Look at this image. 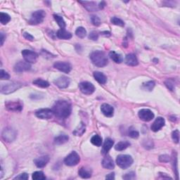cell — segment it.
Here are the masks:
<instances>
[{
  "mask_svg": "<svg viewBox=\"0 0 180 180\" xmlns=\"http://www.w3.org/2000/svg\"><path fill=\"white\" fill-rule=\"evenodd\" d=\"M32 84L34 85L37 86L38 87H41V88H47L48 87H49V83L46 80H44L42 79H38L35 80L33 82H32Z\"/></svg>",
  "mask_w": 180,
  "mask_h": 180,
  "instance_id": "obj_29",
  "label": "cell"
},
{
  "mask_svg": "<svg viewBox=\"0 0 180 180\" xmlns=\"http://www.w3.org/2000/svg\"><path fill=\"white\" fill-rule=\"evenodd\" d=\"M101 111L103 115L106 117H112L114 114V108L113 106L108 104V103H103L101 106Z\"/></svg>",
  "mask_w": 180,
  "mask_h": 180,
  "instance_id": "obj_18",
  "label": "cell"
},
{
  "mask_svg": "<svg viewBox=\"0 0 180 180\" xmlns=\"http://www.w3.org/2000/svg\"><path fill=\"white\" fill-rule=\"evenodd\" d=\"M116 163L122 169H127L132 165L133 158L129 155H119L116 158Z\"/></svg>",
  "mask_w": 180,
  "mask_h": 180,
  "instance_id": "obj_3",
  "label": "cell"
},
{
  "mask_svg": "<svg viewBox=\"0 0 180 180\" xmlns=\"http://www.w3.org/2000/svg\"><path fill=\"white\" fill-rule=\"evenodd\" d=\"M93 75L94 77L95 78V80L101 85H104L106 84V82H107V77H106V75L102 73L95 71L94 72Z\"/></svg>",
  "mask_w": 180,
  "mask_h": 180,
  "instance_id": "obj_22",
  "label": "cell"
},
{
  "mask_svg": "<svg viewBox=\"0 0 180 180\" xmlns=\"http://www.w3.org/2000/svg\"><path fill=\"white\" fill-rule=\"evenodd\" d=\"M57 36L61 40H69L72 37V34L65 29H60L57 32Z\"/></svg>",
  "mask_w": 180,
  "mask_h": 180,
  "instance_id": "obj_25",
  "label": "cell"
},
{
  "mask_svg": "<svg viewBox=\"0 0 180 180\" xmlns=\"http://www.w3.org/2000/svg\"><path fill=\"white\" fill-rule=\"evenodd\" d=\"M54 112H53L52 109L49 108H43L40 109V110L36 111L35 113V115L37 116L38 118L40 119H50L53 117L54 115Z\"/></svg>",
  "mask_w": 180,
  "mask_h": 180,
  "instance_id": "obj_11",
  "label": "cell"
},
{
  "mask_svg": "<svg viewBox=\"0 0 180 180\" xmlns=\"http://www.w3.org/2000/svg\"><path fill=\"white\" fill-rule=\"evenodd\" d=\"M136 177L135 175V173L133 172H129V173H127L125 174V175L123 177V178L124 179H127V180H129V179H134Z\"/></svg>",
  "mask_w": 180,
  "mask_h": 180,
  "instance_id": "obj_42",
  "label": "cell"
},
{
  "mask_svg": "<svg viewBox=\"0 0 180 180\" xmlns=\"http://www.w3.org/2000/svg\"><path fill=\"white\" fill-rule=\"evenodd\" d=\"M89 38L90 40H94V41H96V40H98V34L96 31H92L91 32L90 35H89Z\"/></svg>",
  "mask_w": 180,
  "mask_h": 180,
  "instance_id": "obj_43",
  "label": "cell"
},
{
  "mask_svg": "<svg viewBox=\"0 0 180 180\" xmlns=\"http://www.w3.org/2000/svg\"><path fill=\"white\" fill-rule=\"evenodd\" d=\"M23 37L25 39L29 40V41H33L34 40V37L32 35H30L28 32H24L23 33Z\"/></svg>",
  "mask_w": 180,
  "mask_h": 180,
  "instance_id": "obj_47",
  "label": "cell"
},
{
  "mask_svg": "<svg viewBox=\"0 0 180 180\" xmlns=\"http://www.w3.org/2000/svg\"><path fill=\"white\" fill-rule=\"evenodd\" d=\"M79 88L81 92L84 94L90 95L94 92L95 87L92 83L89 82H80L79 85Z\"/></svg>",
  "mask_w": 180,
  "mask_h": 180,
  "instance_id": "obj_9",
  "label": "cell"
},
{
  "mask_svg": "<svg viewBox=\"0 0 180 180\" xmlns=\"http://www.w3.org/2000/svg\"><path fill=\"white\" fill-rule=\"evenodd\" d=\"M106 6V2H100L99 5H98V9H103Z\"/></svg>",
  "mask_w": 180,
  "mask_h": 180,
  "instance_id": "obj_49",
  "label": "cell"
},
{
  "mask_svg": "<svg viewBox=\"0 0 180 180\" xmlns=\"http://www.w3.org/2000/svg\"><path fill=\"white\" fill-rule=\"evenodd\" d=\"M49 161V157L48 156H43L34 160V163L37 168H44Z\"/></svg>",
  "mask_w": 180,
  "mask_h": 180,
  "instance_id": "obj_17",
  "label": "cell"
},
{
  "mask_svg": "<svg viewBox=\"0 0 180 180\" xmlns=\"http://www.w3.org/2000/svg\"><path fill=\"white\" fill-rule=\"evenodd\" d=\"M86 131V126L84 123H81L80 124V125L77 127V128H75V130L73 132V134H74L75 136H80L84 134V133Z\"/></svg>",
  "mask_w": 180,
  "mask_h": 180,
  "instance_id": "obj_26",
  "label": "cell"
},
{
  "mask_svg": "<svg viewBox=\"0 0 180 180\" xmlns=\"http://www.w3.org/2000/svg\"><path fill=\"white\" fill-rule=\"evenodd\" d=\"M130 145V142H128V141H120V142H119L116 144L115 146V149L116 151H121L125 150V149L128 148Z\"/></svg>",
  "mask_w": 180,
  "mask_h": 180,
  "instance_id": "obj_30",
  "label": "cell"
},
{
  "mask_svg": "<svg viewBox=\"0 0 180 180\" xmlns=\"http://www.w3.org/2000/svg\"><path fill=\"white\" fill-rule=\"evenodd\" d=\"M106 178L107 179H115V173L112 172V173L109 174L106 177Z\"/></svg>",
  "mask_w": 180,
  "mask_h": 180,
  "instance_id": "obj_48",
  "label": "cell"
},
{
  "mask_svg": "<svg viewBox=\"0 0 180 180\" xmlns=\"http://www.w3.org/2000/svg\"><path fill=\"white\" fill-rule=\"evenodd\" d=\"M46 14L43 10H40V11H35L32 13L31 18L29 20V23L30 25H37L42 23L44 21Z\"/></svg>",
  "mask_w": 180,
  "mask_h": 180,
  "instance_id": "obj_5",
  "label": "cell"
},
{
  "mask_svg": "<svg viewBox=\"0 0 180 180\" xmlns=\"http://www.w3.org/2000/svg\"><path fill=\"white\" fill-rule=\"evenodd\" d=\"M91 21H92V24L95 26H98L101 24V21L97 16H95V15H93V16H91Z\"/></svg>",
  "mask_w": 180,
  "mask_h": 180,
  "instance_id": "obj_40",
  "label": "cell"
},
{
  "mask_svg": "<svg viewBox=\"0 0 180 180\" xmlns=\"http://www.w3.org/2000/svg\"><path fill=\"white\" fill-rule=\"evenodd\" d=\"M90 59L92 63L97 67H104L108 64V60L104 52L101 51H95L90 54Z\"/></svg>",
  "mask_w": 180,
  "mask_h": 180,
  "instance_id": "obj_2",
  "label": "cell"
},
{
  "mask_svg": "<svg viewBox=\"0 0 180 180\" xmlns=\"http://www.w3.org/2000/svg\"><path fill=\"white\" fill-rule=\"evenodd\" d=\"M31 69V65L29 63L25 61L18 62L14 66V71L16 73H23L25 71H28Z\"/></svg>",
  "mask_w": 180,
  "mask_h": 180,
  "instance_id": "obj_14",
  "label": "cell"
},
{
  "mask_svg": "<svg viewBox=\"0 0 180 180\" xmlns=\"http://www.w3.org/2000/svg\"><path fill=\"white\" fill-rule=\"evenodd\" d=\"M4 39H5V37H4V33H1V45L2 46L4 44Z\"/></svg>",
  "mask_w": 180,
  "mask_h": 180,
  "instance_id": "obj_51",
  "label": "cell"
},
{
  "mask_svg": "<svg viewBox=\"0 0 180 180\" xmlns=\"http://www.w3.org/2000/svg\"><path fill=\"white\" fill-rule=\"evenodd\" d=\"M80 3L82 4L85 8L89 11H96L98 9V6H96L94 2H80Z\"/></svg>",
  "mask_w": 180,
  "mask_h": 180,
  "instance_id": "obj_24",
  "label": "cell"
},
{
  "mask_svg": "<svg viewBox=\"0 0 180 180\" xmlns=\"http://www.w3.org/2000/svg\"><path fill=\"white\" fill-rule=\"evenodd\" d=\"M102 166L103 168L108 170H113L115 168V164H114L113 160L110 156L106 154V156L104 157V158L102 161Z\"/></svg>",
  "mask_w": 180,
  "mask_h": 180,
  "instance_id": "obj_19",
  "label": "cell"
},
{
  "mask_svg": "<svg viewBox=\"0 0 180 180\" xmlns=\"http://www.w3.org/2000/svg\"><path fill=\"white\" fill-rule=\"evenodd\" d=\"M9 78H10V75L8 73L2 69L0 70V79H1L2 80H9Z\"/></svg>",
  "mask_w": 180,
  "mask_h": 180,
  "instance_id": "obj_41",
  "label": "cell"
},
{
  "mask_svg": "<svg viewBox=\"0 0 180 180\" xmlns=\"http://www.w3.org/2000/svg\"><path fill=\"white\" fill-rule=\"evenodd\" d=\"M21 54L23 57L25 61L29 63H35L37 62L38 59V54L36 52H32L28 49L23 50Z\"/></svg>",
  "mask_w": 180,
  "mask_h": 180,
  "instance_id": "obj_7",
  "label": "cell"
},
{
  "mask_svg": "<svg viewBox=\"0 0 180 180\" xmlns=\"http://www.w3.org/2000/svg\"><path fill=\"white\" fill-rule=\"evenodd\" d=\"M91 142L96 146H101L102 144V138L99 135H94L91 139Z\"/></svg>",
  "mask_w": 180,
  "mask_h": 180,
  "instance_id": "obj_31",
  "label": "cell"
},
{
  "mask_svg": "<svg viewBox=\"0 0 180 180\" xmlns=\"http://www.w3.org/2000/svg\"><path fill=\"white\" fill-rule=\"evenodd\" d=\"M29 178V176H28V174H27V173H22L21 174H19V176H17L15 177V179H25V180H26V179H28Z\"/></svg>",
  "mask_w": 180,
  "mask_h": 180,
  "instance_id": "obj_46",
  "label": "cell"
},
{
  "mask_svg": "<svg viewBox=\"0 0 180 180\" xmlns=\"http://www.w3.org/2000/svg\"><path fill=\"white\" fill-rule=\"evenodd\" d=\"M32 178L34 180H44L46 179V177L41 171L35 172L32 175Z\"/></svg>",
  "mask_w": 180,
  "mask_h": 180,
  "instance_id": "obj_35",
  "label": "cell"
},
{
  "mask_svg": "<svg viewBox=\"0 0 180 180\" xmlns=\"http://www.w3.org/2000/svg\"><path fill=\"white\" fill-rule=\"evenodd\" d=\"M166 87H168L170 90L174 91V88H175V84H174V80L172 79H168L165 82Z\"/></svg>",
  "mask_w": 180,
  "mask_h": 180,
  "instance_id": "obj_37",
  "label": "cell"
},
{
  "mask_svg": "<svg viewBox=\"0 0 180 180\" xmlns=\"http://www.w3.org/2000/svg\"><path fill=\"white\" fill-rule=\"evenodd\" d=\"M78 174L83 179H88L92 177V172L91 169L82 167V168H81L79 170V171H78Z\"/></svg>",
  "mask_w": 180,
  "mask_h": 180,
  "instance_id": "obj_23",
  "label": "cell"
},
{
  "mask_svg": "<svg viewBox=\"0 0 180 180\" xmlns=\"http://www.w3.org/2000/svg\"><path fill=\"white\" fill-rule=\"evenodd\" d=\"M6 108L10 111L20 112L23 109V104L20 101H8L5 103Z\"/></svg>",
  "mask_w": 180,
  "mask_h": 180,
  "instance_id": "obj_13",
  "label": "cell"
},
{
  "mask_svg": "<svg viewBox=\"0 0 180 180\" xmlns=\"http://www.w3.org/2000/svg\"><path fill=\"white\" fill-rule=\"evenodd\" d=\"M172 138L173 139L174 143H179V130H176L172 132Z\"/></svg>",
  "mask_w": 180,
  "mask_h": 180,
  "instance_id": "obj_39",
  "label": "cell"
},
{
  "mask_svg": "<svg viewBox=\"0 0 180 180\" xmlns=\"http://www.w3.org/2000/svg\"><path fill=\"white\" fill-rule=\"evenodd\" d=\"M111 23L115 25H118V26L120 27H124L125 26V23L120 19H118L117 17H113L112 19H111Z\"/></svg>",
  "mask_w": 180,
  "mask_h": 180,
  "instance_id": "obj_36",
  "label": "cell"
},
{
  "mask_svg": "<svg viewBox=\"0 0 180 180\" xmlns=\"http://www.w3.org/2000/svg\"><path fill=\"white\" fill-rule=\"evenodd\" d=\"M109 57L116 63H120L123 61V58L122 57V55L117 54V53L113 52V51H111L109 53Z\"/></svg>",
  "mask_w": 180,
  "mask_h": 180,
  "instance_id": "obj_28",
  "label": "cell"
},
{
  "mask_svg": "<svg viewBox=\"0 0 180 180\" xmlns=\"http://www.w3.org/2000/svg\"><path fill=\"white\" fill-rule=\"evenodd\" d=\"M138 115L141 120L144 122H149L154 118V113L149 109H141L139 111Z\"/></svg>",
  "mask_w": 180,
  "mask_h": 180,
  "instance_id": "obj_10",
  "label": "cell"
},
{
  "mask_svg": "<svg viewBox=\"0 0 180 180\" xmlns=\"http://www.w3.org/2000/svg\"><path fill=\"white\" fill-rule=\"evenodd\" d=\"M114 144V141L113 139L110 138H107L104 141V144L103 145L102 150H101V153L103 155H106L108 153V152L110 151V149L112 148Z\"/></svg>",
  "mask_w": 180,
  "mask_h": 180,
  "instance_id": "obj_21",
  "label": "cell"
},
{
  "mask_svg": "<svg viewBox=\"0 0 180 180\" xmlns=\"http://www.w3.org/2000/svg\"><path fill=\"white\" fill-rule=\"evenodd\" d=\"M52 111L56 117L60 119H65L69 117L71 113L72 106L69 101L59 100L53 106Z\"/></svg>",
  "mask_w": 180,
  "mask_h": 180,
  "instance_id": "obj_1",
  "label": "cell"
},
{
  "mask_svg": "<svg viewBox=\"0 0 180 180\" xmlns=\"http://www.w3.org/2000/svg\"><path fill=\"white\" fill-rule=\"evenodd\" d=\"M54 18L55 21H57V24L59 25V27H61V28L64 29L65 27V22L64 20H63V17L59 16V15L54 14Z\"/></svg>",
  "mask_w": 180,
  "mask_h": 180,
  "instance_id": "obj_33",
  "label": "cell"
},
{
  "mask_svg": "<svg viewBox=\"0 0 180 180\" xmlns=\"http://www.w3.org/2000/svg\"><path fill=\"white\" fill-rule=\"evenodd\" d=\"M68 139H69V137L66 134H60L59 136H57L54 139V143L57 145H61V144L66 143Z\"/></svg>",
  "mask_w": 180,
  "mask_h": 180,
  "instance_id": "obj_27",
  "label": "cell"
},
{
  "mask_svg": "<svg viewBox=\"0 0 180 180\" xmlns=\"http://www.w3.org/2000/svg\"><path fill=\"white\" fill-rule=\"evenodd\" d=\"M2 136L5 141L12 142L16 138V132L11 128H6L2 132Z\"/></svg>",
  "mask_w": 180,
  "mask_h": 180,
  "instance_id": "obj_8",
  "label": "cell"
},
{
  "mask_svg": "<svg viewBox=\"0 0 180 180\" xmlns=\"http://www.w3.org/2000/svg\"><path fill=\"white\" fill-rule=\"evenodd\" d=\"M54 67L56 69L59 70L60 71L65 73H69L72 69L71 65L68 62L57 61L54 64Z\"/></svg>",
  "mask_w": 180,
  "mask_h": 180,
  "instance_id": "obj_12",
  "label": "cell"
},
{
  "mask_svg": "<svg viewBox=\"0 0 180 180\" xmlns=\"http://www.w3.org/2000/svg\"><path fill=\"white\" fill-rule=\"evenodd\" d=\"M80 158L77 152L73 151L69 155L65 157L64 163L68 166H75L80 163Z\"/></svg>",
  "mask_w": 180,
  "mask_h": 180,
  "instance_id": "obj_6",
  "label": "cell"
},
{
  "mask_svg": "<svg viewBox=\"0 0 180 180\" xmlns=\"http://www.w3.org/2000/svg\"><path fill=\"white\" fill-rule=\"evenodd\" d=\"M125 62L128 65L130 66H135L138 65V60L136 56L133 54H129L126 56Z\"/></svg>",
  "mask_w": 180,
  "mask_h": 180,
  "instance_id": "obj_20",
  "label": "cell"
},
{
  "mask_svg": "<svg viewBox=\"0 0 180 180\" xmlns=\"http://www.w3.org/2000/svg\"><path fill=\"white\" fill-rule=\"evenodd\" d=\"M22 86L23 85L20 82H13L7 83V84H5L2 86L1 92L2 94H9L14 92L15 91L19 90V89L21 88Z\"/></svg>",
  "mask_w": 180,
  "mask_h": 180,
  "instance_id": "obj_4",
  "label": "cell"
},
{
  "mask_svg": "<svg viewBox=\"0 0 180 180\" xmlns=\"http://www.w3.org/2000/svg\"><path fill=\"white\" fill-rule=\"evenodd\" d=\"M75 34L78 37L85 38L87 35V30L83 27H78L75 31Z\"/></svg>",
  "mask_w": 180,
  "mask_h": 180,
  "instance_id": "obj_34",
  "label": "cell"
},
{
  "mask_svg": "<svg viewBox=\"0 0 180 180\" xmlns=\"http://www.w3.org/2000/svg\"><path fill=\"white\" fill-rule=\"evenodd\" d=\"M101 34L102 35H104V36H106V37H109L111 35V32L105 31V32H102Z\"/></svg>",
  "mask_w": 180,
  "mask_h": 180,
  "instance_id": "obj_50",
  "label": "cell"
},
{
  "mask_svg": "<svg viewBox=\"0 0 180 180\" xmlns=\"http://www.w3.org/2000/svg\"><path fill=\"white\" fill-rule=\"evenodd\" d=\"M154 87H155V82L153 81H149V82L144 83L143 85V87L144 88V90L149 91H151Z\"/></svg>",
  "mask_w": 180,
  "mask_h": 180,
  "instance_id": "obj_38",
  "label": "cell"
},
{
  "mask_svg": "<svg viewBox=\"0 0 180 180\" xmlns=\"http://www.w3.org/2000/svg\"><path fill=\"white\" fill-rule=\"evenodd\" d=\"M10 21H11V17L9 14L1 12V14H0V21H1L2 25L7 24Z\"/></svg>",
  "mask_w": 180,
  "mask_h": 180,
  "instance_id": "obj_32",
  "label": "cell"
},
{
  "mask_svg": "<svg viewBox=\"0 0 180 180\" xmlns=\"http://www.w3.org/2000/svg\"><path fill=\"white\" fill-rule=\"evenodd\" d=\"M129 136L133 139H136L139 137V134L138 132L135 130H130V132H129Z\"/></svg>",
  "mask_w": 180,
  "mask_h": 180,
  "instance_id": "obj_44",
  "label": "cell"
},
{
  "mask_svg": "<svg viewBox=\"0 0 180 180\" xmlns=\"http://www.w3.org/2000/svg\"><path fill=\"white\" fill-rule=\"evenodd\" d=\"M165 124V120L162 117H158L156 119V120L153 122V123L151 125V130L153 132H158L163 128Z\"/></svg>",
  "mask_w": 180,
  "mask_h": 180,
  "instance_id": "obj_16",
  "label": "cell"
},
{
  "mask_svg": "<svg viewBox=\"0 0 180 180\" xmlns=\"http://www.w3.org/2000/svg\"><path fill=\"white\" fill-rule=\"evenodd\" d=\"M54 84L60 89H65L67 88L70 85V80L68 77L65 76H61L57 80H54Z\"/></svg>",
  "mask_w": 180,
  "mask_h": 180,
  "instance_id": "obj_15",
  "label": "cell"
},
{
  "mask_svg": "<svg viewBox=\"0 0 180 180\" xmlns=\"http://www.w3.org/2000/svg\"><path fill=\"white\" fill-rule=\"evenodd\" d=\"M159 161L161 162H164V163H168L170 161V158L168 155H162L159 157Z\"/></svg>",
  "mask_w": 180,
  "mask_h": 180,
  "instance_id": "obj_45",
  "label": "cell"
}]
</instances>
